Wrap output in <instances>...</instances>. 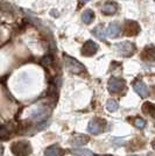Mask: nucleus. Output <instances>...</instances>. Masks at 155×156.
<instances>
[{
	"instance_id": "obj_1",
	"label": "nucleus",
	"mask_w": 155,
	"mask_h": 156,
	"mask_svg": "<svg viewBox=\"0 0 155 156\" xmlns=\"http://www.w3.org/2000/svg\"><path fill=\"white\" fill-rule=\"evenodd\" d=\"M12 153L15 156H27L32 153V147L27 141H18L12 144Z\"/></svg>"
},
{
	"instance_id": "obj_2",
	"label": "nucleus",
	"mask_w": 155,
	"mask_h": 156,
	"mask_svg": "<svg viewBox=\"0 0 155 156\" xmlns=\"http://www.w3.org/2000/svg\"><path fill=\"white\" fill-rule=\"evenodd\" d=\"M64 65L69 71L74 72V73H79V72L84 71L85 69L84 65H82L78 61L71 58L69 56H65L64 57Z\"/></svg>"
},
{
	"instance_id": "obj_3",
	"label": "nucleus",
	"mask_w": 155,
	"mask_h": 156,
	"mask_svg": "<svg viewBox=\"0 0 155 156\" xmlns=\"http://www.w3.org/2000/svg\"><path fill=\"white\" fill-rule=\"evenodd\" d=\"M116 50L123 56H129L134 52V44L131 42H123V43H118L114 46Z\"/></svg>"
},
{
	"instance_id": "obj_4",
	"label": "nucleus",
	"mask_w": 155,
	"mask_h": 156,
	"mask_svg": "<svg viewBox=\"0 0 155 156\" xmlns=\"http://www.w3.org/2000/svg\"><path fill=\"white\" fill-rule=\"evenodd\" d=\"M104 124H105V121L99 120V119H93V120H91L90 122H89V126H88L89 133L93 134V135L100 134L104 130Z\"/></svg>"
},
{
	"instance_id": "obj_5",
	"label": "nucleus",
	"mask_w": 155,
	"mask_h": 156,
	"mask_svg": "<svg viewBox=\"0 0 155 156\" xmlns=\"http://www.w3.org/2000/svg\"><path fill=\"white\" fill-rule=\"evenodd\" d=\"M107 87H109V91L110 92H119L121 91L124 87H125V82L123 79H119L117 77L110 78L109 83H107Z\"/></svg>"
},
{
	"instance_id": "obj_6",
	"label": "nucleus",
	"mask_w": 155,
	"mask_h": 156,
	"mask_svg": "<svg viewBox=\"0 0 155 156\" xmlns=\"http://www.w3.org/2000/svg\"><path fill=\"white\" fill-rule=\"evenodd\" d=\"M97 50H98L97 43L93 42V41H88L84 46H83V48H82V54L85 55V56H91V55L96 54Z\"/></svg>"
},
{
	"instance_id": "obj_7",
	"label": "nucleus",
	"mask_w": 155,
	"mask_h": 156,
	"mask_svg": "<svg viewBox=\"0 0 155 156\" xmlns=\"http://www.w3.org/2000/svg\"><path fill=\"white\" fill-rule=\"evenodd\" d=\"M133 87H134V91H135L141 98H146L148 96V87H147V85L145 84L143 82H141V80L135 82L134 85H133Z\"/></svg>"
},
{
	"instance_id": "obj_8",
	"label": "nucleus",
	"mask_w": 155,
	"mask_h": 156,
	"mask_svg": "<svg viewBox=\"0 0 155 156\" xmlns=\"http://www.w3.org/2000/svg\"><path fill=\"white\" fill-rule=\"evenodd\" d=\"M89 142V136L84 134H74L70 139V143L72 146H83L85 143Z\"/></svg>"
},
{
	"instance_id": "obj_9",
	"label": "nucleus",
	"mask_w": 155,
	"mask_h": 156,
	"mask_svg": "<svg viewBox=\"0 0 155 156\" xmlns=\"http://www.w3.org/2000/svg\"><path fill=\"white\" fill-rule=\"evenodd\" d=\"M107 35L110 36L111 39H116L119 36V34H120V25H119V22H112L110 23V26L107 28Z\"/></svg>"
},
{
	"instance_id": "obj_10",
	"label": "nucleus",
	"mask_w": 155,
	"mask_h": 156,
	"mask_svg": "<svg viewBox=\"0 0 155 156\" xmlns=\"http://www.w3.org/2000/svg\"><path fill=\"white\" fill-rule=\"evenodd\" d=\"M64 150L58 146H50L45 150V156H63Z\"/></svg>"
},
{
	"instance_id": "obj_11",
	"label": "nucleus",
	"mask_w": 155,
	"mask_h": 156,
	"mask_svg": "<svg viewBox=\"0 0 155 156\" xmlns=\"http://www.w3.org/2000/svg\"><path fill=\"white\" fill-rule=\"evenodd\" d=\"M102 12L106 15H111V14H114L117 12V5L114 2H106L104 4L102 7Z\"/></svg>"
},
{
	"instance_id": "obj_12",
	"label": "nucleus",
	"mask_w": 155,
	"mask_h": 156,
	"mask_svg": "<svg viewBox=\"0 0 155 156\" xmlns=\"http://www.w3.org/2000/svg\"><path fill=\"white\" fill-rule=\"evenodd\" d=\"M92 34L98 37L100 41H105L106 40V35H107V32L104 29L103 26H97L95 29H92Z\"/></svg>"
},
{
	"instance_id": "obj_13",
	"label": "nucleus",
	"mask_w": 155,
	"mask_h": 156,
	"mask_svg": "<svg viewBox=\"0 0 155 156\" xmlns=\"http://www.w3.org/2000/svg\"><path fill=\"white\" fill-rule=\"evenodd\" d=\"M71 154L76 156H95V153L85 148H74L71 149Z\"/></svg>"
},
{
	"instance_id": "obj_14",
	"label": "nucleus",
	"mask_w": 155,
	"mask_h": 156,
	"mask_svg": "<svg viewBox=\"0 0 155 156\" xmlns=\"http://www.w3.org/2000/svg\"><path fill=\"white\" fill-rule=\"evenodd\" d=\"M93 19H95V14H93V12L91 9H85L84 12H83V14H82V20H83V22L86 23V25L91 23Z\"/></svg>"
},
{
	"instance_id": "obj_15",
	"label": "nucleus",
	"mask_w": 155,
	"mask_h": 156,
	"mask_svg": "<svg viewBox=\"0 0 155 156\" xmlns=\"http://www.w3.org/2000/svg\"><path fill=\"white\" fill-rule=\"evenodd\" d=\"M106 108L109 112H116L118 108H119V104L117 103L114 99H110V100H107V103H106Z\"/></svg>"
},
{
	"instance_id": "obj_16",
	"label": "nucleus",
	"mask_w": 155,
	"mask_h": 156,
	"mask_svg": "<svg viewBox=\"0 0 155 156\" xmlns=\"http://www.w3.org/2000/svg\"><path fill=\"white\" fill-rule=\"evenodd\" d=\"M143 111L149 114L152 118H154L155 119V105L153 104H145L143 105Z\"/></svg>"
},
{
	"instance_id": "obj_17",
	"label": "nucleus",
	"mask_w": 155,
	"mask_h": 156,
	"mask_svg": "<svg viewBox=\"0 0 155 156\" xmlns=\"http://www.w3.org/2000/svg\"><path fill=\"white\" fill-rule=\"evenodd\" d=\"M134 126H135L136 128L142 129V128H145V126H146V121H145L143 119H141V118H136L135 120H134Z\"/></svg>"
},
{
	"instance_id": "obj_18",
	"label": "nucleus",
	"mask_w": 155,
	"mask_h": 156,
	"mask_svg": "<svg viewBox=\"0 0 155 156\" xmlns=\"http://www.w3.org/2000/svg\"><path fill=\"white\" fill-rule=\"evenodd\" d=\"M81 4H85V2H88V1H90V0H78Z\"/></svg>"
},
{
	"instance_id": "obj_19",
	"label": "nucleus",
	"mask_w": 155,
	"mask_h": 156,
	"mask_svg": "<svg viewBox=\"0 0 155 156\" xmlns=\"http://www.w3.org/2000/svg\"><path fill=\"white\" fill-rule=\"evenodd\" d=\"M153 148H154V149H155V140H154V141H153Z\"/></svg>"
},
{
	"instance_id": "obj_20",
	"label": "nucleus",
	"mask_w": 155,
	"mask_h": 156,
	"mask_svg": "<svg viewBox=\"0 0 155 156\" xmlns=\"http://www.w3.org/2000/svg\"><path fill=\"white\" fill-rule=\"evenodd\" d=\"M128 156H136V155H128Z\"/></svg>"
},
{
	"instance_id": "obj_21",
	"label": "nucleus",
	"mask_w": 155,
	"mask_h": 156,
	"mask_svg": "<svg viewBox=\"0 0 155 156\" xmlns=\"http://www.w3.org/2000/svg\"><path fill=\"white\" fill-rule=\"evenodd\" d=\"M154 1H155V0H154Z\"/></svg>"
}]
</instances>
